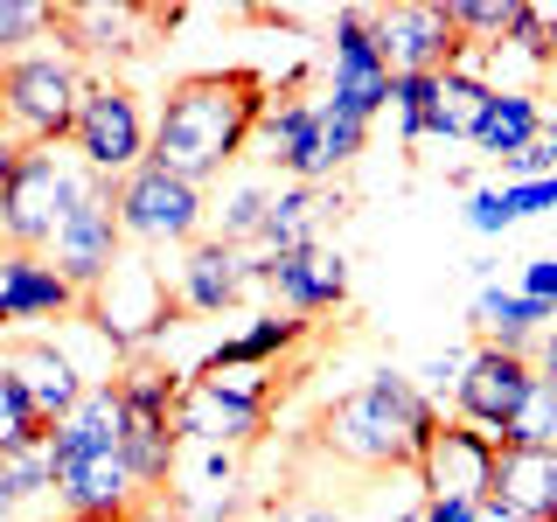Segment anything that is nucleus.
<instances>
[{
  "label": "nucleus",
  "instance_id": "f257e3e1",
  "mask_svg": "<svg viewBox=\"0 0 557 522\" xmlns=\"http://www.w3.org/2000/svg\"><path fill=\"white\" fill-rule=\"evenodd\" d=\"M258 126H265V77L258 70H196V77L168 84L147 161L202 188L237 161Z\"/></svg>",
  "mask_w": 557,
  "mask_h": 522
},
{
  "label": "nucleus",
  "instance_id": "f03ea898",
  "mask_svg": "<svg viewBox=\"0 0 557 522\" xmlns=\"http://www.w3.org/2000/svg\"><path fill=\"white\" fill-rule=\"evenodd\" d=\"M432 432H440V405H432L411 376L376 370L362 390H348L321 411L313 446H321L327 460L356 467V474H397V467L418 474V452L432 446Z\"/></svg>",
  "mask_w": 557,
  "mask_h": 522
},
{
  "label": "nucleus",
  "instance_id": "7ed1b4c3",
  "mask_svg": "<svg viewBox=\"0 0 557 522\" xmlns=\"http://www.w3.org/2000/svg\"><path fill=\"white\" fill-rule=\"evenodd\" d=\"M112 390H119V446H126V467L153 495V487L174 481V452H182V425H174L182 383L153 356H133L126 370L112 376Z\"/></svg>",
  "mask_w": 557,
  "mask_h": 522
},
{
  "label": "nucleus",
  "instance_id": "20e7f679",
  "mask_svg": "<svg viewBox=\"0 0 557 522\" xmlns=\"http://www.w3.org/2000/svg\"><path fill=\"white\" fill-rule=\"evenodd\" d=\"M91 84L77 77V63L57 49H28V57L0 63V126L22 147H63L77 133V104Z\"/></svg>",
  "mask_w": 557,
  "mask_h": 522
},
{
  "label": "nucleus",
  "instance_id": "39448f33",
  "mask_svg": "<svg viewBox=\"0 0 557 522\" xmlns=\"http://www.w3.org/2000/svg\"><path fill=\"white\" fill-rule=\"evenodd\" d=\"M84 182L91 174H77L70 161H57V147H28L22 167H14V182L0 188V244L8 251H57V231L70 223V209L84 202Z\"/></svg>",
  "mask_w": 557,
  "mask_h": 522
},
{
  "label": "nucleus",
  "instance_id": "423d86ee",
  "mask_svg": "<svg viewBox=\"0 0 557 522\" xmlns=\"http://www.w3.org/2000/svg\"><path fill=\"white\" fill-rule=\"evenodd\" d=\"M182 293H168V278L153 272V265H139V258H126L112 278H104L98 293H84V313L77 321H91L104 341L119 348V356H147L161 335H174L182 327Z\"/></svg>",
  "mask_w": 557,
  "mask_h": 522
},
{
  "label": "nucleus",
  "instance_id": "0eeeda50",
  "mask_svg": "<svg viewBox=\"0 0 557 522\" xmlns=\"http://www.w3.org/2000/svg\"><path fill=\"white\" fill-rule=\"evenodd\" d=\"M272 376L258 370H231V376H188L182 383V405H174V425H182V439L196 446H251L258 432H265L272 418Z\"/></svg>",
  "mask_w": 557,
  "mask_h": 522
},
{
  "label": "nucleus",
  "instance_id": "6e6552de",
  "mask_svg": "<svg viewBox=\"0 0 557 522\" xmlns=\"http://www.w3.org/2000/svg\"><path fill=\"white\" fill-rule=\"evenodd\" d=\"M84 174H91V167H84ZM49 265H57L77 293H98L104 278L126 265V231H119V182H112V174H91V182H84V202L70 209V223L57 231Z\"/></svg>",
  "mask_w": 557,
  "mask_h": 522
},
{
  "label": "nucleus",
  "instance_id": "1a4fd4ad",
  "mask_svg": "<svg viewBox=\"0 0 557 522\" xmlns=\"http://www.w3.org/2000/svg\"><path fill=\"white\" fill-rule=\"evenodd\" d=\"M70 147H77V161L91 174H112V182H126L133 167H147V112H139V98L126 91V84L98 77L91 91H84L77 104V133H70Z\"/></svg>",
  "mask_w": 557,
  "mask_h": 522
},
{
  "label": "nucleus",
  "instance_id": "9d476101",
  "mask_svg": "<svg viewBox=\"0 0 557 522\" xmlns=\"http://www.w3.org/2000/svg\"><path fill=\"white\" fill-rule=\"evenodd\" d=\"M49 474H57L63 515H139L147 487L126 467V446H77L49 432Z\"/></svg>",
  "mask_w": 557,
  "mask_h": 522
},
{
  "label": "nucleus",
  "instance_id": "9b49d317",
  "mask_svg": "<svg viewBox=\"0 0 557 522\" xmlns=\"http://www.w3.org/2000/svg\"><path fill=\"white\" fill-rule=\"evenodd\" d=\"M119 231L133 244H196L202 231V188L168 167H133L119 182Z\"/></svg>",
  "mask_w": 557,
  "mask_h": 522
},
{
  "label": "nucleus",
  "instance_id": "f8f14e48",
  "mask_svg": "<svg viewBox=\"0 0 557 522\" xmlns=\"http://www.w3.org/2000/svg\"><path fill=\"white\" fill-rule=\"evenodd\" d=\"M370 28H376V49L383 63L397 70V77H418V70H432V77H446V70H467V35L453 28L446 8H432V0H405V8H370Z\"/></svg>",
  "mask_w": 557,
  "mask_h": 522
},
{
  "label": "nucleus",
  "instance_id": "ddd939ff",
  "mask_svg": "<svg viewBox=\"0 0 557 522\" xmlns=\"http://www.w3.org/2000/svg\"><path fill=\"white\" fill-rule=\"evenodd\" d=\"M391 84H397V70L383 63V49H376L370 8H348L335 22V42H327V98H335L348 119L370 126L383 104H391Z\"/></svg>",
  "mask_w": 557,
  "mask_h": 522
},
{
  "label": "nucleus",
  "instance_id": "4468645a",
  "mask_svg": "<svg viewBox=\"0 0 557 522\" xmlns=\"http://www.w3.org/2000/svg\"><path fill=\"white\" fill-rule=\"evenodd\" d=\"M174 28V8H139V0H77V8H57V35L77 57H112L133 63L153 49V35Z\"/></svg>",
  "mask_w": 557,
  "mask_h": 522
},
{
  "label": "nucleus",
  "instance_id": "2eb2a0df",
  "mask_svg": "<svg viewBox=\"0 0 557 522\" xmlns=\"http://www.w3.org/2000/svg\"><path fill=\"white\" fill-rule=\"evenodd\" d=\"M251 286H265L293 321H313V313L348 307V258L313 244V251H265L251 258Z\"/></svg>",
  "mask_w": 557,
  "mask_h": 522
},
{
  "label": "nucleus",
  "instance_id": "dca6fc26",
  "mask_svg": "<svg viewBox=\"0 0 557 522\" xmlns=\"http://www.w3.org/2000/svg\"><path fill=\"white\" fill-rule=\"evenodd\" d=\"M495 439L474 432L467 418H440V432H432V446L418 452V487H425V501H487V487H495Z\"/></svg>",
  "mask_w": 557,
  "mask_h": 522
},
{
  "label": "nucleus",
  "instance_id": "f3484780",
  "mask_svg": "<svg viewBox=\"0 0 557 522\" xmlns=\"http://www.w3.org/2000/svg\"><path fill=\"white\" fill-rule=\"evenodd\" d=\"M530 383H536V362L530 356H509V348H474L467 356V370L460 383H453V405H460V418L474 432H487V439H502V425L516 418V405L530 397Z\"/></svg>",
  "mask_w": 557,
  "mask_h": 522
},
{
  "label": "nucleus",
  "instance_id": "a211bd4d",
  "mask_svg": "<svg viewBox=\"0 0 557 522\" xmlns=\"http://www.w3.org/2000/svg\"><path fill=\"white\" fill-rule=\"evenodd\" d=\"M84 293L49 265V258L8 251L0 258V327H22V321H77Z\"/></svg>",
  "mask_w": 557,
  "mask_h": 522
},
{
  "label": "nucleus",
  "instance_id": "6ab92c4d",
  "mask_svg": "<svg viewBox=\"0 0 557 522\" xmlns=\"http://www.w3.org/2000/svg\"><path fill=\"white\" fill-rule=\"evenodd\" d=\"M487 501L516 522H557V446H502Z\"/></svg>",
  "mask_w": 557,
  "mask_h": 522
},
{
  "label": "nucleus",
  "instance_id": "aec40b11",
  "mask_svg": "<svg viewBox=\"0 0 557 522\" xmlns=\"http://www.w3.org/2000/svg\"><path fill=\"white\" fill-rule=\"evenodd\" d=\"M265 147L272 161L293 174L300 188H321L327 182V139H321V98H286L278 112H265Z\"/></svg>",
  "mask_w": 557,
  "mask_h": 522
},
{
  "label": "nucleus",
  "instance_id": "412c9836",
  "mask_svg": "<svg viewBox=\"0 0 557 522\" xmlns=\"http://www.w3.org/2000/svg\"><path fill=\"white\" fill-rule=\"evenodd\" d=\"M244 286H251V258L237 251V244L223 237H196L182 258V307L188 313H223L244 300Z\"/></svg>",
  "mask_w": 557,
  "mask_h": 522
},
{
  "label": "nucleus",
  "instance_id": "4be33fe9",
  "mask_svg": "<svg viewBox=\"0 0 557 522\" xmlns=\"http://www.w3.org/2000/svg\"><path fill=\"white\" fill-rule=\"evenodd\" d=\"M0 362H8V370L28 383L35 411H42L49 425H63V418L77 411L84 397H91V383L77 376V362H70L57 341H22V348H8V356H0Z\"/></svg>",
  "mask_w": 557,
  "mask_h": 522
},
{
  "label": "nucleus",
  "instance_id": "5701e85b",
  "mask_svg": "<svg viewBox=\"0 0 557 522\" xmlns=\"http://www.w3.org/2000/svg\"><path fill=\"white\" fill-rule=\"evenodd\" d=\"M342 188H300V182H293V188H278V196H272V216H265V237H258V244H265V251H313V244H321V231H327V223H342Z\"/></svg>",
  "mask_w": 557,
  "mask_h": 522
},
{
  "label": "nucleus",
  "instance_id": "b1692460",
  "mask_svg": "<svg viewBox=\"0 0 557 522\" xmlns=\"http://www.w3.org/2000/svg\"><path fill=\"white\" fill-rule=\"evenodd\" d=\"M474 335L487 341V348H509V356H530V341H536V327L544 321H557V307H544V300H530V293H509V286H481L474 293Z\"/></svg>",
  "mask_w": 557,
  "mask_h": 522
},
{
  "label": "nucleus",
  "instance_id": "393cba45",
  "mask_svg": "<svg viewBox=\"0 0 557 522\" xmlns=\"http://www.w3.org/2000/svg\"><path fill=\"white\" fill-rule=\"evenodd\" d=\"M307 335V321H278V313H265V321H251L244 335H231V341H216L202 356V370L196 376H231V370H265L272 356H286L293 341Z\"/></svg>",
  "mask_w": 557,
  "mask_h": 522
},
{
  "label": "nucleus",
  "instance_id": "a878e982",
  "mask_svg": "<svg viewBox=\"0 0 557 522\" xmlns=\"http://www.w3.org/2000/svg\"><path fill=\"white\" fill-rule=\"evenodd\" d=\"M536 139H544V104H536L530 91H495L474 147L487 153V161H516L522 147H536Z\"/></svg>",
  "mask_w": 557,
  "mask_h": 522
},
{
  "label": "nucleus",
  "instance_id": "bb28decb",
  "mask_svg": "<svg viewBox=\"0 0 557 522\" xmlns=\"http://www.w3.org/2000/svg\"><path fill=\"white\" fill-rule=\"evenodd\" d=\"M502 84H487L481 70H446L440 77V139H474L481 133V119H487V104H495Z\"/></svg>",
  "mask_w": 557,
  "mask_h": 522
},
{
  "label": "nucleus",
  "instance_id": "cd10ccee",
  "mask_svg": "<svg viewBox=\"0 0 557 522\" xmlns=\"http://www.w3.org/2000/svg\"><path fill=\"white\" fill-rule=\"evenodd\" d=\"M49 446V418L35 411L28 383L0 362V460H22V452H42Z\"/></svg>",
  "mask_w": 557,
  "mask_h": 522
},
{
  "label": "nucleus",
  "instance_id": "c85d7f7f",
  "mask_svg": "<svg viewBox=\"0 0 557 522\" xmlns=\"http://www.w3.org/2000/svg\"><path fill=\"white\" fill-rule=\"evenodd\" d=\"M495 446H557V383L550 376L530 383V397L516 405V418L502 425Z\"/></svg>",
  "mask_w": 557,
  "mask_h": 522
},
{
  "label": "nucleus",
  "instance_id": "c756f323",
  "mask_svg": "<svg viewBox=\"0 0 557 522\" xmlns=\"http://www.w3.org/2000/svg\"><path fill=\"white\" fill-rule=\"evenodd\" d=\"M391 104H397V133H405V147H418V139L440 126V77H432V70L397 77L391 84Z\"/></svg>",
  "mask_w": 557,
  "mask_h": 522
},
{
  "label": "nucleus",
  "instance_id": "7c9ffc66",
  "mask_svg": "<svg viewBox=\"0 0 557 522\" xmlns=\"http://www.w3.org/2000/svg\"><path fill=\"white\" fill-rule=\"evenodd\" d=\"M57 35V8L49 0H0V63L28 57V42Z\"/></svg>",
  "mask_w": 557,
  "mask_h": 522
},
{
  "label": "nucleus",
  "instance_id": "2f4dec72",
  "mask_svg": "<svg viewBox=\"0 0 557 522\" xmlns=\"http://www.w3.org/2000/svg\"><path fill=\"white\" fill-rule=\"evenodd\" d=\"M321 139H327V174H335V167H348V161L362 153L370 126H362V119H348L335 98H321Z\"/></svg>",
  "mask_w": 557,
  "mask_h": 522
},
{
  "label": "nucleus",
  "instance_id": "473e14b6",
  "mask_svg": "<svg viewBox=\"0 0 557 522\" xmlns=\"http://www.w3.org/2000/svg\"><path fill=\"white\" fill-rule=\"evenodd\" d=\"M265 216H272V196H265V188H237V196L223 202V244L265 237Z\"/></svg>",
  "mask_w": 557,
  "mask_h": 522
},
{
  "label": "nucleus",
  "instance_id": "72a5a7b5",
  "mask_svg": "<svg viewBox=\"0 0 557 522\" xmlns=\"http://www.w3.org/2000/svg\"><path fill=\"white\" fill-rule=\"evenodd\" d=\"M0 487H8V501H28V495H42V487H57V474H49V446L22 452V460H0Z\"/></svg>",
  "mask_w": 557,
  "mask_h": 522
},
{
  "label": "nucleus",
  "instance_id": "f704fd0d",
  "mask_svg": "<svg viewBox=\"0 0 557 522\" xmlns=\"http://www.w3.org/2000/svg\"><path fill=\"white\" fill-rule=\"evenodd\" d=\"M557 174V133H544L536 147H522L516 161H502V182L509 188H522V182H550Z\"/></svg>",
  "mask_w": 557,
  "mask_h": 522
},
{
  "label": "nucleus",
  "instance_id": "c9c22d12",
  "mask_svg": "<svg viewBox=\"0 0 557 522\" xmlns=\"http://www.w3.org/2000/svg\"><path fill=\"white\" fill-rule=\"evenodd\" d=\"M453 28L460 35H502L509 28V0H453Z\"/></svg>",
  "mask_w": 557,
  "mask_h": 522
},
{
  "label": "nucleus",
  "instance_id": "e433bc0d",
  "mask_svg": "<svg viewBox=\"0 0 557 522\" xmlns=\"http://www.w3.org/2000/svg\"><path fill=\"white\" fill-rule=\"evenodd\" d=\"M467 223H474L481 237H495V231H509V196H502V188H474V196H467Z\"/></svg>",
  "mask_w": 557,
  "mask_h": 522
},
{
  "label": "nucleus",
  "instance_id": "4c0bfd02",
  "mask_svg": "<svg viewBox=\"0 0 557 522\" xmlns=\"http://www.w3.org/2000/svg\"><path fill=\"white\" fill-rule=\"evenodd\" d=\"M509 196V216H536V209H557V174L550 182H522V188H502Z\"/></svg>",
  "mask_w": 557,
  "mask_h": 522
},
{
  "label": "nucleus",
  "instance_id": "58836bf2",
  "mask_svg": "<svg viewBox=\"0 0 557 522\" xmlns=\"http://www.w3.org/2000/svg\"><path fill=\"white\" fill-rule=\"evenodd\" d=\"M265 522H335V509L327 501H307V495H293V501H272Z\"/></svg>",
  "mask_w": 557,
  "mask_h": 522
},
{
  "label": "nucleus",
  "instance_id": "ea45409f",
  "mask_svg": "<svg viewBox=\"0 0 557 522\" xmlns=\"http://www.w3.org/2000/svg\"><path fill=\"white\" fill-rule=\"evenodd\" d=\"M522 293H530V300H544V307H557V258H530Z\"/></svg>",
  "mask_w": 557,
  "mask_h": 522
},
{
  "label": "nucleus",
  "instance_id": "a19ab883",
  "mask_svg": "<svg viewBox=\"0 0 557 522\" xmlns=\"http://www.w3.org/2000/svg\"><path fill=\"white\" fill-rule=\"evenodd\" d=\"M474 509H481V501H425L418 522H474Z\"/></svg>",
  "mask_w": 557,
  "mask_h": 522
},
{
  "label": "nucleus",
  "instance_id": "79ce46f5",
  "mask_svg": "<svg viewBox=\"0 0 557 522\" xmlns=\"http://www.w3.org/2000/svg\"><path fill=\"white\" fill-rule=\"evenodd\" d=\"M22 153H28V147H22V139H14L8 126H0V188L14 182V167H22Z\"/></svg>",
  "mask_w": 557,
  "mask_h": 522
},
{
  "label": "nucleus",
  "instance_id": "37998d69",
  "mask_svg": "<svg viewBox=\"0 0 557 522\" xmlns=\"http://www.w3.org/2000/svg\"><path fill=\"white\" fill-rule=\"evenodd\" d=\"M536 376L557 383V327H544V341H536Z\"/></svg>",
  "mask_w": 557,
  "mask_h": 522
},
{
  "label": "nucleus",
  "instance_id": "c03bdc74",
  "mask_svg": "<svg viewBox=\"0 0 557 522\" xmlns=\"http://www.w3.org/2000/svg\"><path fill=\"white\" fill-rule=\"evenodd\" d=\"M474 522H516L509 509H495V501H481V509H474Z\"/></svg>",
  "mask_w": 557,
  "mask_h": 522
},
{
  "label": "nucleus",
  "instance_id": "a18cd8bd",
  "mask_svg": "<svg viewBox=\"0 0 557 522\" xmlns=\"http://www.w3.org/2000/svg\"><path fill=\"white\" fill-rule=\"evenodd\" d=\"M57 522H139V515H57Z\"/></svg>",
  "mask_w": 557,
  "mask_h": 522
},
{
  "label": "nucleus",
  "instance_id": "49530a36",
  "mask_svg": "<svg viewBox=\"0 0 557 522\" xmlns=\"http://www.w3.org/2000/svg\"><path fill=\"white\" fill-rule=\"evenodd\" d=\"M550 57H557V14H550Z\"/></svg>",
  "mask_w": 557,
  "mask_h": 522
}]
</instances>
